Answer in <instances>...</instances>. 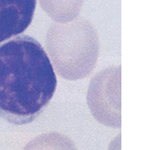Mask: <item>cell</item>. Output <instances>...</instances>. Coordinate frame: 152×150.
<instances>
[{"mask_svg":"<svg viewBox=\"0 0 152 150\" xmlns=\"http://www.w3.org/2000/svg\"><path fill=\"white\" fill-rule=\"evenodd\" d=\"M57 78L45 50L26 34L0 44V117L26 125L39 117L52 100Z\"/></svg>","mask_w":152,"mask_h":150,"instance_id":"obj_1","label":"cell"},{"mask_svg":"<svg viewBox=\"0 0 152 150\" xmlns=\"http://www.w3.org/2000/svg\"><path fill=\"white\" fill-rule=\"evenodd\" d=\"M24 150H77L73 142L64 135L52 132L40 135L29 142Z\"/></svg>","mask_w":152,"mask_h":150,"instance_id":"obj_3","label":"cell"},{"mask_svg":"<svg viewBox=\"0 0 152 150\" xmlns=\"http://www.w3.org/2000/svg\"><path fill=\"white\" fill-rule=\"evenodd\" d=\"M35 8L36 0H0V44L28 28Z\"/></svg>","mask_w":152,"mask_h":150,"instance_id":"obj_2","label":"cell"}]
</instances>
